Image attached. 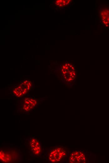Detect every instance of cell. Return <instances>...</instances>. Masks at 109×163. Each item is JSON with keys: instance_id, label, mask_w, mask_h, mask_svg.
<instances>
[{"instance_id": "obj_6", "label": "cell", "mask_w": 109, "mask_h": 163, "mask_svg": "<svg viewBox=\"0 0 109 163\" xmlns=\"http://www.w3.org/2000/svg\"><path fill=\"white\" fill-rule=\"evenodd\" d=\"M86 157L83 152L80 151H75L69 154L67 160L69 163H83L85 161Z\"/></svg>"}, {"instance_id": "obj_7", "label": "cell", "mask_w": 109, "mask_h": 163, "mask_svg": "<svg viewBox=\"0 0 109 163\" xmlns=\"http://www.w3.org/2000/svg\"><path fill=\"white\" fill-rule=\"evenodd\" d=\"M67 1H68L59 0L56 1V4L60 6L64 5L65 4H67L66 2H68Z\"/></svg>"}, {"instance_id": "obj_1", "label": "cell", "mask_w": 109, "mask_h": 163, "mask_svg": "<svg viewBox=\"0 0 109 163\" xmlns=\"http://www.w3.org/2000/svg\"><path fill=\"white\" fill-rule=\"evenodd\" d=\"M43 157L45 161L50 163H62L67 160L69 154L67 148L61 145H55L44 150Z\"/></svg>"}, {"instance_id": "obj_3", "label": "cell", "mask_w": 109, "mask_h": 163, "mask_svg": "<svg viewBox=\"0 0 109 163\" xmlns=\"http://www.w3.org/2000/svg\"><path fill=\"white\" fill-rule=\"evenodd\" d=\"M18 111L28 114L33 110L39 104V100L33 97L21 98L18 101Z\"/></svg>"}, {"instance_id": "obj_2", "label": "cell", "mask_w": 109, "mask_h": 163, "mask_svg": "<svg viewBox=\"0 0 109 163\" xmlns=\"http://www.w3.org/2000/svg\"><path fill=\"white\" fill-rule=\"evenodd\" d=\"M0 160L2 163H20L23 160L21 151L15 147L4 146L0 150Z\"/></svg>"}, {"instance_id": "obj_4", "label": "cell", "mask_w": 109, "mask_h": 163, "mask_svg": "<svg viewBox=\"0 0 109 163\" xmlns=\"http://www.w3.org/2000/svg\"><path fill=\"white\" fill-rule=\"evenodd\" d=\"M28 141L29 155L32 157L41 158L44 149L41 141L34 136H30L25 139Z\"/></svg>"}, {"instance_id": "obj_5", "label": "cell", "mask_w": 109, "mask_h": 163, "mask_svg": "<svg viewBox=\"0 0 109 163\" xmlns=\"http://www.w3.org/2000/svg\"><path fill=\"white\" fill-rule=\"evenodd\" d=\"M32 85V83L29 81H24L19 86L13 89L12 92V94L14 96L20 98L24 97L31 89Z\"/></svg>"}]
</instances>
